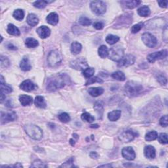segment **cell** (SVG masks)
<instances>
[{
	"instance_id": "d6986e66",
	"label": "cell",
	"mask_w": 168,
	"mask_h": 168,
	"mask_svg": "<svg viewBox=\"0 0 168 168\" xmlns=\"http://www.w3.org/2000/svg\"><path fill=\"white\" fill-rule=\"evenodd\" d=\"M47 22L51 25H56L58 22V16L56 13H51L49 14L46 18Z\"/></svg>"
},
{
	"instance_id": "4316f807",
	"label": "cell",
	"mask_w": 168,
	"mask_h": 168,
	"mask_svg": "<svg viewBox=\"0 0 168 168\" xmlns=\"http://www.w3.org/2000/svg\"><path fill=\"white\" fill-rule=\"evenodd\" d=\"M141 1H122V4H123V5L128 8V9H133L137 7L138 5L141 4Z\"/></svg>"
},
{
	"instance_id": "2e32d148",
	"label": "cell",
	"mask_w": 168,
	"mask_h": 168,
	"mask_svg": "<svg viewBox=\"0 0 168 168\" xmlns=\"http://www.w3.org/2000/svg\"><path fill=\"white\" fill-rule=\"evenodd\" d=\"M144 154L147 158L154 159L156 157V150L154 146L148 145L144 149Z\"/></svg>"
},
{
	"instance_id": "5bb4252c",
	"label": "cell",
	"mask_w": 168,
	"mask_h": 168,
	"mask_svg": "<svg viewBox=\"0 0 168 168\" xmlns=\"http://www.w3.org/2000/svg\"><path fill=\"white\" fill-rule=\"evenodd\" d=\"M20 88L22 90L26 91V92H30V91H32L36 89V86L30 79H26V80H25L22 82L20 85Z\"/></svg>"
},
{
	"instance_id": "d590c367",
	"label": "cell",
	"mask_w": 168,
	"mask_h": 168,
	"mask_svg": "<svg viewBox=\"0 0 168 168\" xmlns=\"http://www.w3.org/2000/svg\"><path fill=\"white\" fill-rule=\"evenodd\" d=\"M95 73V70L93 68L87 67L86 69H85L83 71V75L86 78H91L93 76Z\"/></svg>"
},
{
	"instance_id": "7c38bea8",
	"label": "cell",
	"mask_w": 168,
	"mask_h": 168,
	"mask_svg": "<svg viewBox=\"0 0 168 168\" xmlns=\"http://www.w3.org/2000/svg\"><path fill=\"white\" fill-rule=\"evenodd\" d=\"M15 120H17V114L14 112H1V124L6 123L9 122H13V121Z\"/></svg>"
},
{
	"instance_id": "ac0fdd59",
	"label": "cell",
	"mask_w": 168,
	"mask_h": 168,
	"mask_svg": "<svg viewBox=\"0 0 168 168\" xmlns=\"http://www.w3.org/2000/svg\"><path fill=\"white\" fill-rule=\"evenodd\" d=\"M20 67L23 71H28L32 68V66L27 57H24L22 58V59L20 61Z\"/></svg>"
},
{
	"instance_id": "b9f144b4",
	"label": "cell",
	"mask_w": 168,
	"mask_h": 168,
	"mask_svg": "<svg viewBox=\"0 0 168 168\" xmlns=\"http://www.w3.org/2000/svg\"><path fill=\"white\" fill-rule=\"evenodd\" d=\"M143 23H138V24L135 25L131 28V32L133 34H136L138 32H139L143 27Z\"/></svg>"
},
{
	"instance_id": "bcb514c9",
	"label": "cell",
	"mask_w": 168,
	"mask_h": 168,
	"mask_svg": "<svg viewBox=\"0 0 168 168\" xmlns=\"http://www.w3.org/2000/svg\"><path fill=\"white\" fill-rule=\"evenodd\" d=\"M160 124L162 127H165V128L167 126L168 118H167V115H165V116H164L163 117L161 118V119L160 120Z\"/></svg>"
},
{
	"instance_id": "83f0119b",
	"label": "cell",
	"mask_w": 168,
	"mask_h": 168,
	"mask_svg": "<svg viewBox=\"0 0 168 168\" xmlns=\"http://www.w3.org/2000/svg\"><path fill=\"white\" fill-rule=\"evenodd\" d=\"M98 53H99V55L102 58L108 57V49L107 48V47L105 45L100 46V48H99V50H98Z\"/></svg>"
},
{
	"instance_id": "cb8c5ba5",
	"label": "cell",
	"mask_w": 168,
	"mask_h": 168,
	"mask_svg": "<svg viewBox=\"0 0 168 168\" xmlns=\"http://www.w3.org/2000/svg\"><path fill=\"white\" fill-rule=\"evenodd\" d=\"M35 105L40 108H44L46 107V102L45 99L42 96H37L34 100Z\"/></svg>"
},
{
	"instance_id": "c3c4849f",
	"label": "cell",
	"mask_w": 168,
	"mask_h": 168,
	"mask_svg": "<svg viewBox=\"0 0 168 168\" xmlns=\"http://www.w3.org/2000/svg\"><path fill=\"white\" fill-rule=\"evenodd\" d=\"M73 160H74L73 158H70V160H68V161L66 162L65 163L62 165L61 167H74V164H73Z\"/></svg>"
},
{
	"instance_id": "74e56055",
	"label": "cell",
	"mask_w": 168,
	"mask_h": 168,
	"mask_svg": "<svg viewBox=\"0 0 168 168\" xmlns=\"http://www.w3.org/2000/svg\"><path fill=\"white\" fill-rule=\"evenodd\" d=\"M81 119L87 122H93L94 120H95V118H94L93 116L88 113V112H85L84 114H82L81 115Z\"/></svg>"
},
{
	"instance_id": "7dc6e473",
	"label": "cell",
	"mask_w": 168,
	"mask_h": 168,
	"mask_svg": "<svg viewBox=\"0 0 168 168\" xmlns=\"http://www.w3.org/2000/svg\"><path fill=\"white\" fill-rule=\"evenodd\" d=\"M157 80L162 85H165L167 84V78L164 75H158L157 77Z\"/></svg>"
},
{
	"instance_id": "9f6ffc18",
	"label": "cell",
	"mask_w": 168,
	"mask_h": 168,
	"mask_svg": "<svg viewBox=\"0 0 168 168\" xmlns=\"http://www.w3.org/2000/svg\"><path fill=\"white\" fill-rule=\"evenodd\" d=\"M91 128H99V125H97V124H95V125H91Z\"/></svg>"
},
{
	"instance_id": "f546056e",
	"label": "cell",
	"mask_w": 168,
	"mask_h": 168,
	"mask_svg": "<svg viewBox=\"0 0 168 168\" xmlns=\"http://www.w3.org/2000/svg\"><path fill=\"white\" fill-rule=\"evenodd\" d=\"M120 40V37L117 36H114L112 34H109L106 37V42L110 45H113Z\"/></svg>"
},
{
	"instance_id": "ee69618b",
	"label": "cell",
	"mask_w": 168,
	"mask_h": 168,
	"mask_svg": "<svg viewBox=\"0 0 168 168\" xmlns=\"http://www.w3.org/2000/svg\"><path fill=\"white\" fill-rule=\"evenodd\" d=\"M31 167H46L47 166L44 164V163L42 161H40L39 160H35L32 164L31 165Z\"/></svg>"
},
{
	"instance_id": "816d5d0a",
	"label": "cell",
	"mask_w": 168,
	"mask_h": 168,
	"mask_svg": "<svg viewBox=\"0 0 168 168\" xmlns=\"http://www.w3.org/2000/svg\"><path fill=\"white\" fill-rule=\"evenodd\" d=\"M89 155L91 156V158H92L93 159H97L99 158L98 154H97V153L95 152H91Z\"/></svg>"
},
{
	"instance_id": "5b68a950",
	"label": "cell",
	"mask_w": 168,
	"mask_h": 168,
	"mask_svg": "<svg viewBox=\"0 0 168 168\" xmlns=\"http://www.w3.org/2000/svg\"><path fill=\"white\" fill-rule=\"evenodd\" d=\"M90 7L94 13L97 14H103L107 10L105 3L102 1H93L91 3Z\"/></svg>"
},
{
	"instance_id": "11a10c76",
	"label": "cell",
	"mask_w": 168,
	"mask_h": 168,
	"mask_svg": "<svg viewBox=\"0 0 168 168\" xmlns=\"http://www.w3.org/2000/svg\"><path fill=\"white\" fill-rule=\"evenodd\" d=\"M70 143L71 144V145H72V146H74V144H75V141H73V139H70Z\"/></svg>"
},
{
	"instance_id": "4fadbf2b",
	"label": "cell",
	"mask_w": 168,
	"mask_h": 168,
	"mask_svg": "<svg viewBox=\"0 0 168 168\" xmlns=\"http://www.w3.org/2000/svg\"><path fill=\"white\" fill-rule=\"evenodd\" d=\"M122 156L128 160H133L135 158V152L130 146L125 147L122 149Z\"/></svg>"
},
{
	"instance_id": "f5cc1de1",
	"label": "cell",
	"mask_w": 168,
	"mask_h": 168,
	"mask_svg": "<svg viewBox=\"0 0 168 168\" xmlns=\"http://www.w3.org/2000/svg\"><path fill=\"white\" fill-rule=\"evenodd\" d=\"M7 48L9 49H11V50H17V49L16 47L14 46L13 44H11V43L9 44V45H7Z\"/></svg>"
},
{
	"instance_id": "d6a6232c",
	"label": "cell",
	"mask_w": 168,
	"mask_h": 168,
	"mask_svg": "<svg viewBox=\"0 0 168 168\" xmlns=\"http://www.w3.org/2000/svg\"><path fill=\"white\" fill-rule=\"evenodd\" d=\"M13 17L17 20H21L25 17V13L22 9H17L14 11Z\"/></svg>"
},
{
	"instance_id": "ffe728a7",
	"label": "cell",
	"mask_w": 168,
	"mask_h": 168,
	"mask_svg": "<svg viewBox=\"0 0 168 168\" xmlns=\"http://www.w3.org/2000/svg\"><path fill=\"white\" fill-rule=\"evenodd\" d=\"M26 21H27V23L29 25L34 27V26H36L39 23V19H38L36 14H30L27 17Z\"/></svg>"
},
{
	"instance_id": "f1b7e54d",
	"label": "cell",
	"mask_w": 168,
	"mask_h": 168,
	"mask_svg": "<svg viewBox=\"0 0 168 168\" xmlns=\"http://www.w3.org/2000/svg\"><path fill=\"white\" fill-rule=\"evenodd\" d=\"M94 109L96 110V112L98 114L99 118H102V114H103V105L101 102L98 101L97 102L95 106H94Z\"/></svg>"
},
{
	"instance_id": "8992f818",
	"label": "cell",
	"mask_w": 168,
	"mask_h": 168,
	"mask_svg": "<svg viewBox=\"0 0 168 168\" xmlns=\"http://www.w3.org/2000/svg\"><path fill=\"white\" fill-rule=\"evenodd\" d=\"M108 57L114 61L119 62L123 57V49L120 47H114L110 49Z\"/></svg>"
},
{
	"instance_id": "7bdbcfd3",
	"label": "cell",
	"mask_w": 168,
	"mask_h": 168,
	"mask_svg": "<svg viewBox=\"0 0 168 168\" xmlns=\"http://www.w3.org/2000/svg\"><path fill=\"white\" fill-rule=\"evenodd\" d=\"M10 63L8 58L4 56H1V68H7L9 66Z\"/></svg>"
},
{
	"instance_id": "681fc988",
	"label": "cell",
	"mask_w": 168,
	"mask_h": 168,
	"mask_svg": "<svg viewBox=\"0 0 168 168\" xmlns=\"http://www.w3.org/2000/svg\"><path fill=\"white\" fill-rule=\"evenodd\" d=\"M94 28H95L97 30H102V29L104 28V25H103V23L102 22H97L94 23L93 25Z\"/></svg>"
},
{
	"instance_id": "f6af8a7d",
	"label": "cell",
	"mask_w": 168,
	"mask_h": 168,
	"mask_svg": "<svg viewBox=\"0 0 168 168\" xmlns=\"http://www.w3.org/2000/svg\"><path fill=\"white\" fill-rule=\"evenodd\" d=\"M102 82L103 81L101 79L99 78L98 77H95V78H89V79H88L87 81L86 82V85L93 84V83H102Z\"/></svg>"
},
{
	"instance_id": "f35d334b",
	"label": "cell",
	"mask_w": 168,
	"mask_h": 168,
	"mask_svg": "<svg viewBox=\"0 0 168 168\" xmlns=\"http://www.w3.org/2000/svg\"><path fill=\"white\" fill-rule=\"evenodd\" d=\"M58 119H59L61 122H63V123H67L70 120V116L66 112L61 113V114L58 115Z\"/></svg>"
},
{
	"instance_id": "ba28073f",
	"label": "cell",
	"mask_w": 168,
	"mask_h": 168,
	"mask_svg": "<svg viewBox=\"0 0 168 168\" xmlns=\"http://www.w3.org/2000/svg\"><path fill=\"white\" fill-rule=\"evenodd\" d=\"M142 40L145 45L150 48H153L157 45V40L156 37L150 33H144L142 36Z\"/></svg>"
},
{
	"instance_id": "3957f363",
	"label": "cell",
	"mask_w": 168,
	"mask_h": 168,
	"mask_svg": "<svg viewBox=\"0 0 168 168\" xmlns=\"http://www.w3.org/2000/svg\"><path fill=\"white\" fill-rule=\"evenodd\" d=\"M25 130L28 136L34 140H40L43 137L42 130L36 125H26L25 126Z\"/></svg>"
},
{
	"instance_id": "f907efd6",
	"label": "cell",
	"mask_w": 168,
	"mask_h": 168,
	"mask_svg": "<svg viewBox=\"0 0 168 168\" xmlns=\"http://www.w3.org/2000/svg\"><path fill=\"white\" fill-rule=\"evenodd\" d=\"M158 4H159V5H160V7L166 8L167 7L168 1H167V0H165V1H158Z\"/></svg>"
},
{
	"instance_id": "1f68e13d",
	"label": "cell",
	"mask_w": 168,
	"mask_h": 168,
	"mask_svg": "<svg viewBox=\"0 0 168 168\" xmlns=\"http://www.w3.org/2000/svg\"><path fill=\"white\" fill-rule=\"evenodd\" d=\"M112 77L114 79H116V80L119 81H124L125 79V76L124 74L121 71H116L114 72L112 74Z\"/></svg>"
},
{
	"instance_id": "e0dca14e",
	"label": "cell",
	"mask_w": 168,
	"mask_h": 168,
	"mask_svg": "<svg viewBox=\"0 0 168 168\" xmlns=\"http://www.w3.org/2000/svg\"><path fill=\"white\" fill-rule=\"evenodd\" d=\"M19 101L22 106L26 107V106H29L32 104V102H33V99H32V97L30 96L22 95L19 97Z\"/></svg>"
},
{
	"instance_id": "9a60e30c",
	"label": "cell",
	"mask_w": 168,
	"mask_h": 168,
	"mask_svg": "<svg viewBox=\"0 0 168 168\" xmlns=\"http://www.w3.org/2000/svg\"><path fill=\"white\" fill-rule=\"evenodd\" d=\"M37 33L41 38L45 39V38L48 37L50 36V34H51V30L48 26H42L37 29Z\"/></svg>"
},
{
	"instance_id": "7a4b0ae2",
	"label": "cell",
	"mask_w": 168,
	"mask_h": 168,
	"mask_svg": "<svg viewBox=\"0 0 168 168\" xmlns=\"http://www.w3.org/2000/svg\"><path fill=\"white\" fill-rule=\"evenodd\" d=\"M143 90L142 85L135 81H129L125 85V92L126 95L130 97H136Z\"/></svg>"
},
{
	"instance_id": "60d3db41",
	"label": "cell",
	"mask_w": 168,
	"mask_h": 168,
	"mask_svg": "<svg viewBox=\"0 0 168 168\" xmlns=\"http://www.w3.org/2000/svg\"><path fill=\"white\" fill-rule=\"evenodd\" d=\"M158 141L160 142V143L166 144H167V135L166 133H161L159 136H158Z\"/></svg>"
},
{
	"instance_id": "9c48e42d",
	"label": "cell",
	"mask_w": 168,
	"mask_h": 168,
	"mask_svg": "<svg viewBox=\"0 0 168 168\" xmlns=\"http://www.w3.org/2000/svg\"><path fill=\"white\" fill-rule=\"evenodd\" d=\"M167 55V51L166 49L162 50V51L154 52L150 54L147 57V59H148L149 63H154L156 61L163 59V58H166Z\"/></svg>"
},
{
	"instance_id": "8d00e7d4",
	"label": "cell",
	"mask_w": 168,
	"mask_h": 168,
	"mask_svg": "<svg viewBox=\"0 0 168 168\" xmlns=\"http://www.w3.org/2000/svg\"><path fill=\"white\" fill-rule=\"evenodd\" d=\"M52 1H35L33 5L35 7L38 9H43L46 7V5L48 4H50Z\"/></svg>"
},
{
	"instance_id": "6da1fadb",
	"label": "cell",
	"mask_w": 168,
	"mask_h": 168,
	"mask_svg": "<svg viewBox=\"0 0 168 168\" xmlns=\"http://www.w3.org/2000/svg\"><path fill=\"white\" fill-rule=\"evenodd\" d=\"M70 83L69 77L65 74H57L47 79L46 88L49 91L61 89Z\"/></svg>"
},
{
	"instance_id": "4dcf8cb0",
	"label": "cell",
	"mask_w": 168,
	"mask_h": 168,
	"mask_svg": "<svg viewBox=\"0 0 168 168\" xmlns=\"http://www.w3.org/2000/svg\"><path fill=\"white\" fill-rule=\"evenodd\" d=\"M137 12L141 17H148L150 14V10L147 6H143L138 9Z\"/></svg>"
},
{
	"instance_id": "ab89813d",
	"label": "cell",
	"mask_w": 168,
	"mask_h": 168,
	"mask_svg": "<svg viewBox=\"0 0 168 168\" xmlns=\"http://www.w3.org/2000/svg\"><path fill=\"white\" fill-rule=\"evenodd\" d=\"M79 23L82 26H89L91 24V20L85 17H81L79 19Z\"/></svg>"
},
{
	"instance_id": "44dd1931",
	"label": "cell",
	"mask_w": 168,
	"mask_h": 168,
	"mask_svg": "<svg viewBox=\"0 0 168 168\" xmlns=\"http://www.w3.org/2000/svg\"><path fill=\"white\" fill-rule=\"evenodd\" d=\"M121 114H122V112H121V110H113L108 113V118L109 120L112 121V122H116V121H117L120 118Z\"/></svg>"
},
{
	"instance_id": "db71d44e",
	"label": "cell",
	"mask_w": 168,
	"mask_h": 168,
	"mask_svg": "<svg viewBox=\"0 0 168 168\" xmlns=\"http://www.w3.org/2000/svg\"><path fill=\"white\" fill-rule=\"evenodd\" d=\"M99 167H112V166L110 164H106V165H102V166H100Z\"/></svg>"
},
{
	"instance_id": "484cf974",
	"label": "cell",
	"mask_w": 168,
	"mask_h": 168,
	"mask_svg": "<svg viewBox=\"0 0 168 168\" xmlns=\"http://www.w3.org/2000/svg\"><path fill=\"white\" fill-rule=\"evenodd\" d=\"M25 45L28 48H35L38 46L39 43H38L36 39H34V38L29 37L26 40Z\"/></svg>"
},
{
	"instance_id": "52a82bcc",
	"label": "cell",
	"mask_w": 168,
	"mask_h": 168,
	"mask_svg": "<svg viewBox=\"0 0 168 168\" xmlns=\"http://www.w3.org/2000/svg\"><path fill=\"white\" fill-rule=\"evenodd\" d=\"M70 66L78 70H84L87 68L88 64L84 58L80 57L72 61L70 63Z\"/></svg>"
},
{
	"instance_id": "277c9868",
	"label": "cell",
	"mask_w": 168,
	"mask_h": 168,
	"mask_svg": "<svg viewBox=\"0 0 168 168\" xmlns=\"http://www.w3.org/2000/svg\"><path fill=\"white\" fill-rule=\"evenodd\" d=\"M62 61V55L57 50L51 51L48 56V63L49 66L51 68H56L59 66Z\"/></svg>"
},
{
	"instance_id": "8fae6325",
	"label": "cell",
	"mask_w": 168,
	"mask_h": 168,
	"mask_svg": "<svg viewBox=\"0 0 168 168\" xmlns=\"http://www.w3.org/2000/svg\"><path fill=\"white\" fill-rule=\"evenodd\" d=\"M135 61V57L132 55H127L123 56L119 62H118V66L119 67H125L133 64Z\"/></svg>"
},
{
	"instance_id": "30bf717a",
	"label": "cell",
	"mask_w": 168,
	"mask_h": 168,
	"mask_svg": "<svg viewBox=\"0 0 168 168\" xmlns=\"http://www.w3.org/2000/svg\"><path fill=\"white\" fill-rule=\"evenodd\" d=\"M137 135V133H135L131 130H127L122 132L119 135V139L123 143H129L134 139V138Z\"/></svg>"
},
{
	"instance_id": "d4e9b609",
	"label": "cell",
	"mask_w": 168,
	"mask_h": 168,
	"mask_svg": "<svg viewBox=\"0 0 168 168\" xmlns=\"http://www.w3.org/2000/svg\"><path fill=\"white\" fill-rule=\"evenodd\" d=\"M81 49H82V46L80 43L77 42H74L71 45L70 50H71L72 54L78 55L81 51Z\"/></svg>"
},
{
	"instance_id": "e575fe53",
	"label": "cell",
	"mask_w": 168,
	"mask_h": 168,
	"mask_svg": "<svg viewBox=\"0 0 168 168\" xmlns=\"http://www.w3.org/2000/svg\"><path fill=\"white\" fill-rule=\"evenodd\" d=\"M158 133L157 132L155 131H150L149 133H147L146 136H145V139L147 141H154L156 140V138H158Z\"/></svg>"
},
{
	"instance_id": "836d02e7",
	"label": "cell",
	"mask_w": 168,
	"mask_h": 168,
	"mask_svg": "<svg viewBox=\"0 0 168 168\" xmlns=\"http://www.w3.org/2000/svg\"><path fill=\"white\" fill-rule=\"evenodd\" d=\"M12 87L7 84H4V82H1V93L7 94L12 92Z\"/></svg>"
},
{
	"instance_id": "7402d4cb",
	"label": "cell",
	"mask_w": 168,
	"mask_h": 168,
	"mask_svg": "<svg viewBox=\"0 0 168 168\" xmlns=\"http://www.w3.org/2000/svg\"><path fill=\"white\" fill-rule=\"evenodd\" d=\"M104 92V89L102 87H91L88 90V93L92 97H98L101 95Z\"/></svg>"
},
{
	"instance_id": "603a6c76",
	"label": "cell",
	"mask_w": 168,
	"mask_h": 168,
	"mask_svg": "<svg viewBox=\"0 0 168 168\" xmlns=\"http://www.w3.org/2000/svg\"><path fill=\"white\" fill-rule=\"evenodd\" d=\"M7 31L8 32V34L13 35V36H20V32L19 30V29L13 24L8 25Z\"/></svg>"
}]
</instances>
